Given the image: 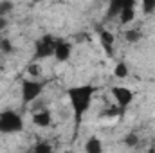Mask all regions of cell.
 Wrapping results in <instances>:
<instances>
[{
  "label": "cell",
  "instance_id": "19",
  "mask_svg": "<svg viewBox=\"0 0 155 153\" xmlns=\"http://www.w3.org/2000/svg\"><path fill=\"white\" fill-rule=\"evenodd\" d=\"M13 7H15V4H13V2H0V16L9 15Z\"/></svg>",
  "mask_w": 155,
  "mask_h": 153
},
{
  "label": "cell",
  "instance_id": "6",
  "mask_svg": "<svg viewBox=\"0 0 155 153\" xmlns=\"http://www.w3.org/2000/svg\"><path fill=\"white\" fill-rule=\"evenodd\" d=\"M72 56V43L67 41V40L58 38L56 40V47H54V58L60 61V63H65L69 61Z\"/></svg>",
  "mask_w": 155,
  "mask_h": 153
},
{
  "label": "cell",
  "instance_id": "13",
  "mask_svg": "<svg viewBox=\"0 0 155 153\" xmlns=\"http://www.w3.org/2000/svg\"><path fill=\"white\" fill-rule=\"evenodd\" d=\"M141 38H143L141 29H126V31H124V40H126L128 43H137Z\"/></svg>",
  "mask_w": 155,
  "mask_h": 153
},
{
  "label": "cell",
  "instance_id": "18",
  "mask_svg": "<svg viewBox=\"0 0 155 153\" xmlns=\"http://www.w3.org/2000/svg\"><path fill=\"white\" fill-rule=\"evenodd\" d=\"M141 7H143V13L144 15H152L155 11V0H144L141 4Z\"/></svg>",
  "mask_w": 155,
  "mask_h": 153
},
{
  "label": "cell",
  "instance_id": "1",
  "mask_svg": "<svg viewBox=\"0 0 155 153\" xmlns=\"http://www.w3.org/2000/svg\"><path fill=\"white\" fill-rule=\"evenodd\" d=\"M94 92H96V88L92 85H76V86H71L67 90L69 103L72 106V112H74L78 121H81L83 115L90 110L92 99H94Z\"/></svg>",
  "mask_w": 155,
  "mask_h": 153
},
{
  "label": "cell",
  "instance_id": "11",
  "mask_svg": "<svg viewBox=\"0 0 155 153\" xmlns=\"http://www.w3.org/2000/svg\"><path fill=\"white\" fill-rule=\"evenodd\" d=\"M85 153H103V142L99 137H88L85 142Z\"/></svg>",
  "mask_w": 155,
  "mask_h": 153
},
{
  "label": "cell",
  "instance_id": "20",
  "mask_svg": "<svg viewBox=\"0 0 155 153\" xmlns=\"http://www.w3.org/2000/svg\"><path fill=\"white\" fill-rule=\"evenodd\" d=\"M121 114V110L117 108V106H110V108H107V110H103L101 112V117H116V115Z\"/></svg>",
  "mask_w": 155,
  "mask_h": 153
},
{
  "label": "cell",
  "instance_id": "2",
  "mask_svg": "<svg viewBox=\"0 0 155 153\" xmlns=\"http://www.w3.org/2000/svg\"><path fill=\"white\" fill-rule=\"evenodd\" d=\"M24 130V117L15 110L0 112V133H18Z\"/></svg>",
  "mask_w": 155,
  "mask_h": 153
},
{
  "label": "cell",
  "instance_id": "21",
  "mask_svg": "<svg viewBox=\"0 0 155 153\" xmlns=\"http://www.w3.org/2000/svg\"><path fill=\"white\" fill-rule=\"evenodd\" d=\"M7 25H9L7 18H5V16H0V33H2V31H4V29L7 27Z\"/></svg>",
  "mask_w": 155,
  "mask_h": 153
},
{
  "label": "cell",
  "instance_id": "8",
  "mask_svg": "<svg viewBox=\"0 0 155 153\" xmlns=\"http://www.w3.org/2000/svg\"><path fill=\"white\" fill-rule=\"evenodd\" d=\"M33 122H35L38 128H47V126H51V124H52V114H51V110L41 108V110L33 112Z\"/></svg>",
  "mask_w": 155,
  "mask_h": 153
},
{
  "label": "cell",
  "instance_id": "16",
  "mask_svg": "<svg viewBox=\"0 0 155 153\" xmlns=\"http://www.w3.org/2000/svg\"><path fill=\"white\" fill-rule=\"evenodd\" d=\"M33 153H52V146L49 142H38V144H35Z\"/></svg>",
  "mask_w": 155,
  "mask_h": 153
},
{
  "label": "cell",
  "instance_id": "4",
  "mask_svg": "<svg viewBox=\"0 0 155 153\" xmlns=\"http://www.w3.org/2000/svg\"><path fill=\"white\" fill-rule=\"evenodd\" d=\"M56 40H58V38H54V36H51V34H45V36H41L40 40H36L33 58H35V60H43V58L54 56Z\"/></svg>",
  "mask_w": 155,
  "mask_h": 153
},
{
  "label": "cell",
  "instance_id": "12",
  "mask_svg": "<svg viewBox=\"0 0 155 153\" xmlns=\"http://www.w3.org/2000/svg\"><path fill=\"white\" fill-rule=\"evenodd\" d=\"M128 74H130V69H128V65L124 61H119L114 67V76L117 79H124V77H128Z\"/></svg>",
  "mask_w": 155,
  "mask_h": 153
},
{
  "label": "cell",
  "instance_id": "7",
  "mask_svg": "<svg viewBox=\"0 0 155 153\" xmlns=\"http://www.w3.org/2000/svg\"><path fill=\"white\" fill-rule=\"evenodd\" d=\"M99 43H101V49L107 52V56H114L116 36H114L112 31H108V29H101V31H99Z\"/></svg>",
  "mask_w": 155,
  "mask_h": 153
},
{
  "label": "cell",
  "instance_id": "9",
  "mask_svg": "<svg viewBox=\"0 0 155 153\" xmlns=\"http://www.w3.org/2000/svg\"><path fill=\"white\" fill-rule=\"evenodd\" d=\"M132 2H134V0H114V2H110V4H108V9H107V16H108V18L119 16L121 11H123L124 7H128Z\"/></svg>",
  "mask_w": 155,
  "mask_h": 153
},
{
  "label": "cell",
  "instance_id": "15",
  "mask_svg": "<svg viewBox=\"0 0 155 153\" xmlns=\"http://www.w3.org/2000/svg\"><path fill=\"white\" fill-rule=\"evenodd\" d=\"M128 148H134V146H137L139 144V135L135 133V132H130L126 137H124V141H123Z\"/></svg>",
  "mask_w": 155,
  "mask_h": 153
},
{
  "label": "cell",
  "instance_id": "10",
  "mask_svg": "<svg viewBox=\"0 0 155 153\" xmlns=\"http://www.w3.org/2000/svg\"><path fill=\"white\" fill-rule=\"evenodd\" d=\"M135 7H137V2L134 0L128 7H124V9L121 11V15H119V22H121L123 25H128V24H132V22L135 20Z\"/></svg>",
  "mask_w": 155,
  "mask_h": 153
},
{
  "label": "cell",
  "instance_id": "14",
  "mask_svg": "<svg viewBox=\"0 0 155 153\" xmlns=\"http://www.w3.org/2000/svg\"><path fill=\"white\" fill-rule=\"evenodd\" d=\"M15 50V45H13V41L9 38H0V52H4V54H11Z\"/></svg>",
  "mask_w": 155,
  "mask_h": 153
},
{
  "label": "cell",
  "instance_id": "3",
  "mask_svg": "<svg viewBox=\"0 0 155 153\" xmlns=\"http://www.w3.org/2000/svg\"><path fill=\"white\" fill-rule=\"evenodd\" d=\"M22 101L27 103H35L40 96L43 94V83L38 79H25L22 83Z\"/></svg>",
  "mask_w": 155,
  "mask_h": 153
},
{
  "label": "cell",
  "instance_id": "17",
  "mask_svg": "<svg viewBox=\"0 0 155 153\" xmlns=\"http://www.w3.org/2000/svg\"><path fill=\"white\" fill-rule=\"evenodd\" d=\"M27 72H29V76L33 77V79H38L41 76V67H40L38 63H31L27 67Z\"/></svg>",
  "mask_w": 155,
  "mask_h": 153
},
{
  "label": "cell",
  "instance_id": "5",
  "mask_svg": "<svg viewBox=\"0 0 155 153\" xmlns=\"http://www.w3.org/2000/svg\"><path fill=\"white\" fill-rule=\"evenodd\" d=\"M112 97L116 101V106L119 110H124L126 106L132 105L134 101V92L128 86H114L112 88Z\"/></svg>",
  "mask_w": 155,
  "mask_h": 153
},
{
  "label": "cell",
  "instance_id": "22",
  "mask_svg": "<svg viewBox=\"0 0 155 153\" xmlns=\"http://www.w3.org/2000/svg\"><path fill=\"white\" fill-rule=\"evenodd\" d=\"M148 153H155V148H152V150H150V151H148Z\"/></svg>",
  "mask_w": 155,
  "mask_h": 153
}]
</instances>
